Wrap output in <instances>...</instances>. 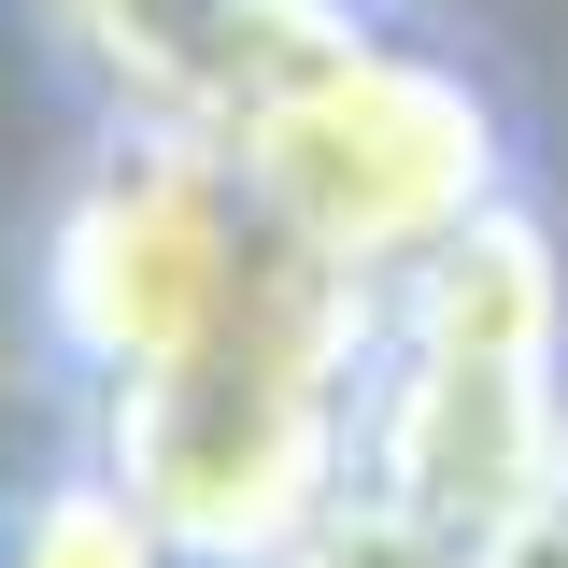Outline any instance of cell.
Wrapping results in <instances>:
<instances>
[{
	"mask_svg": "<svg viewBox=\"0 0 568 568\" xmlns=\"http://www.w3.org/2000/svg\"><path fill=\"white\" fill-rule=\"evenodd\" d=\"M242 200L271 213L298 256H327L342 284L426 271L440 242H469L497 213V114L426 58L384 43H313L271 100L242 114Z\"/></svg>",
	"mask_w": 568,
	"mask_h": 568,
	"instance_id": "3957f363",
	"label": "cell"
},
{
	"mask_svg": "<svg viewBox=\"0 0 568 568\" xmlns=\"http://www.w3.org/2000/svg\"><path fill=\"white\" fill-rule=\"evenodd\" d=\"M0 568H171V540L142 526L129 484H58L29 526H14V555Z\"/></svg>",
	"mask_w": 568,
	"mask_h": 568,
	"instance_id": "5b68a950",
	"label": "cell"
},
{
	"mask_svg": "<svg viewBox=\"0 0 568 568\" xmlns=\"http://www.w3.org/2000/svg\"><path fill=\"white\" fill-rule=\"evenodd\" d=\"M242 256H256V200H227V171L185 156V142H142V156H114V171L71 200V227H58V327H71V355L129 398V384H156V369L227 313Z\"/></svg>",
	"mask_w": 568,
	"mask_h": 568,
	"instance_id": "277c9868",
	"label": "cell"
},
{
	"mask_svg": "<svg viewBox=\"0 0 568 568\" xmlns=\"http://www.w3.org/2000/svg\"><path fill=\"white\" fill-rule=\"evenodd\" d=\"M342 355H355V284L256 213L227 313L156 384L114 398V484L142 497V526L171 555H298L342 469Z\"/></svg>",
	"mask_w": 568,
	"mask_h": 568,
	"instance_id": "6da1fadb",
	"label": "cell"
},
{
	"mask_svg": "<svg viewBox=\"0 0 568 568\" xmlns=\"http://www.w3.org/2000/svg\"><path fill=\"white\" fill-rule=\"evenodd\" d=\"M555 256L540 227L484 213L469 242H440L413 271V327L369 398V497L413 511L455 555H511L555 497Z\"/></svg>",
	"mask_w": 568,
	"mask_h": 568,
	"instance_id": "7a4b0ae2",
	"label": "cell"
},
{
	"mask_svg": "<svg viewBox=\"0 0 568 568\" xmlns=\"http://www.w3.org/2000/svg\"><path fill=\"white\" fill-rule=\"evenodd\" d=\"M526 540H540V555L568 568V455H555V497H540V526H526Z\"/></svg>",
	"mask_w": 568,
	"mask_h": 568,
	"instance_id": "8992f818",
	"label": "cell"
}]
</instances>
